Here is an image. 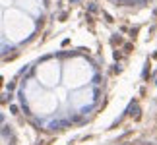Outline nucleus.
<instances>
[{
    "label": "nucleus",
    "instance_id": "nucleus-6",
    "mask_svg": "<svg viewBox=\"0 0 157 145\" xmlns=\"http://www.w3.org/2000/svg\"><path fill=\"white\" fill-rule=\"evenodd\" d=\"M17 4H20V8L23 12L33 14V16H37V14L43 12V2H41V0H17Z\"/></svg>",
    "mask_w": 157,
    "mask_h": 145
},
{
    "label": "nucleus",
    "instance_id": "nucleus-2",
    "mask_svg": "<svg viewBox=\"0 0 157 145\" xmlns=\"http://www.w3.org/2000/svg\"><path fill=\"white\" fill-rule=\"evenodd\" d=\"M93 70L87 60L83 58H72L64 64V85L68 89H82L86 83L91 80Z\"/></svg>",
    "mask_w": 157,
    "mask_h": 145
},
{
    "label": "nucleus",
    "instance_id": "nucleus-4",
    "mask_svg": "<svg viewBox=\"0 0 157 145\" xmlns=\"http://www.w3.org/2000/svg\"><path fill=\"white\" fill-rule=\"evenodd\" d=\"M60 80V64L56 60H47L37 68V81L43 87H56Z\"/></svg>",
    "mask_w": 157,
    "mask_h": 145
},
{
    "label": "nucleus",
    "instance_id": "nucleus-5",
    "mask_svg": "<svg viewBox=\"0 0 157 145\" xmlns=\"http://www.w3.org/2000/svg\"><path fill=\"white\" fill-rule=\"evenodd\" d=\"M91 101H93V91H91L89 87L76 89V91L70 95V102H72V105H74L76 108H83V106H87Z\"/></svg>",
    "mask_w": 157,
    "mask_h": 145
},
{
    "label": "nucleus",
    "instance_id": "nucleus-3",
    "mask_svg": "<svg viewBox=\"0 0 157 145\" xmlns=\"http://www.w3.org/2000/svg\"><path fill=\"white\" fill-rule=\"evenodd\" d=\"M27 99H29V106L33 112L37 114H51L56 108V95L51 91H43L37 83H29L27 87Z\"/></svg>",
    "mask_w": 157,
    "mask_h": 145
},
{
    "label": "nucleus",
    "instance_id": "nucleus-1",
    "mask_svg": "<svg viewBox=\"0 0 157 145\" xmlns=\"http://www.w3.org/2000/svg\"><path fill=\"white\" fill-rule=\"evenodd\" d=\"M33 20L29 17L23 10H4L2 16V33L6 39L14 41V43H20V41L27 39L29 35L33 33Z\"/></svg>",
    "mask_w": 157,
    "mask_h": 145
}]
</instances>
